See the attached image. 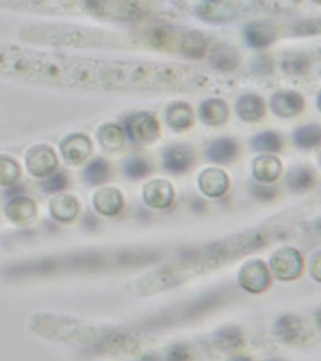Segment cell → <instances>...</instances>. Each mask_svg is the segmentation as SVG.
Here are the masks:
<instances>
[{"mask_svg":"<svg viewBox=\"0 0 321 361\" xmlns=\"http://www.w3.org/2000/svg\"><path fill=\"white\" fill-rule=\"evenodd\" d=\"M229 115V107L221 99H207L200 107V118L207 126H221Z\"/></svg>","mask_w":321,"mask_h":361,"instance_id":"d6986e66","label":"cell"},{"mask_svg":"<svg viewBox=\"0 0 321 361\" xmlns=\"http://www.w3.org/2000/svg\"><path fill=\"white\" fill-rule=\"evenodd\" d=\"M67 182H68L67 176L63 172H61V173H56V175L50 176L48 179H45L42 186H43L44 190L47 191V192H52L53 193V192H59L63 189H66Z\"/></svg>","mask_w":321,"mask_h":361,"instance_id":"d6a6232c","label":"cell"},{"mask_svg":"<svg viewBox=\"0 0 321 361\" xmlns=\"http://www.w3.org/2000/svg\"><path fill=\"white\" fill-rule=\"evenodd\" d=\"M229 177L220 168H206L198 176V187L204 196L217 198L229 190Z\"/></svg>","mask_w":321,"mask_h":361,"instance_id":"8fae6325","label":"cell"},{"mask_svg":"<svg viewBox=\"0 0 321 361\" xmlns=\"http://www.w3.org/2000/svg\"><path fill=\"white\" fill-rule=\"evenodd\" d=\"M278 28L271 22H253L246 25L244 36L246 43L253 48H265L278 37Z\"/></svg>","mask_w":321,"mask_h":361,"instance_id":"7c38bea8","label":"cell"},{"mask_svg":"<svg viewBox=\"0 0 321 361\" xmlns=\"http://www.w3.org/2000/svg\"><path fill=\"white\" fill-rule=\"evenodd\" d=\"M27 168L36 177H47L56 171L57 156L48 146L31 148L27 154Z\"/></svg>","mask_w":321,"mask_h":361,"instance_id":"ba28073f","label":"cell"},{"mask_svg":"<svg viewBox=\"0 0 321 361\" xmlns=\"http://www.w3.org/2000/svg\"><path fill=\"white\" fill-rule=\"evenodd\" d=\"M143 201L155 209L170 207L174 198L172 184L166 179H152L143 187Z\"/></svg>","mask_w":321,"mask_h":361,"instance_id":"9c48e42d","label":"cell"},{"mask_svg":"<svg viewBox=\"0 0 321 361\" xmlns=\"http://www.w3.org/2000/svg\"><path fill=\"white\" fill-rule=\"evenodd\" d=\"M236 113L245 122H257L265 115L264 101L255 94H245L236 103Z\"/></svg>","mask_w":321,"mask_h":361,"instance_id":"ac0fdd59","label":"cell"},{"mask_svg":"<svg viewBox=\"0 0 321 361\" xmlns=\"http://www.w3.org/2000/svg\"><path fill=\"white\" fill-rule=\"evenodd\" d=\"M36 205L31 198L27 197H17L10 201L6 207V212L9 217L18 222H28L36 216Z\"/></svg>","mask_w":321,"mask_h":361,"instance_id":"484cf974","label":"cell"},{"mask_svg":"<svg viewBox=\"0 0 321 361\" xmlns=\"http://www.w3.org/2000/svg\"><path fill=\"white\" fill-rule=\"evenodd\" d=\"M19 176V165L14 159L0 157V184H12Z\"/></svg>","mask_w":321,"mask_h":361,"instance_id":"1f68e13d","label":"cell"},{"mask_svg":"<svg viewBox=\"0 0 321 361\" xmlns=\"http://www.w3.org/2000/svg\"><path fill=\"white\" fill-rule=\"evenodd\" d=\"M294 1H200L192 4L198 18L209 23H230L244 15L257 13H284L292 10Z\"/></svg>","mask_w":321,"mask_h":361,"instance_id":"7a4b0ae2","label":"cell"},{"mask_svg":"<svg viewBox=\"0 0 321 361\" xmlns=\"http://www.w3.org/2000/svg\"><path fill=\"white\" fill-rule=\"evenodd\" d=\"M185 29H177L168 25H156L144 31L143 42L154 50L179 53Z\"/></svg>","mask_w":321,"mask_h":361,"instance_id":"5b68a950","label":"cell"},{"mask_svg":"<svg viewBox=\"0 0 321 361\" xmlns=\"http://www.w3.org/2000/svg\"><path fill=\"white\" fill-rule=\"evenodd\" d=\"M304 105L303 96L291 91L276 93L271 99L272 112L281 118L297 116L303 112Z\"/></svg>","mask_w":321,"mask_h":361,"instance_id":"4fadbf2b","label":"cell"},{"mask_svg":"<svg viewBox=\"0 0 321 361\" xmlns=\"http://www.w3.org/2000/svg\"><path fill=\"white\" fill-rule=\"evenodd\" d=\"M193 162L191 149L184 145H174L167 148L163 154V167L165 170L174 175L184 173L191 167Z\"/></svg>","mask_w":321,"mask_h":361,"instance_id":"2e32d148","label":"cell"},{"mask_svg":"<svg viewBox=\"0 0 321 361\" xmlns=\"http://www.w3.org/2000/svg\"><path fill=\"white\" fill-rule=\"evenodd\" d=\"M283 69L290 75H301L306 73L310 67L309 58L303 53H289L283 59Z\"/></svg>","mask_w":321,"mask_h":361,"instance_id":"f546056e","label":"cell"},{"mask_svg":"<svg viewBox=\"0 0 321 361\" xmlns=\"http://www.w3.org/2000/svg\"><path fill=\"white\" fill-rule=\"evenodd\" d=\"M235 361H248V360H245V359H239V360H235Z\"/></svg>","mask_w":321,"mask_h":361,"instance_id":"d590c367","label":"cell"},{"mask_svg":"<svg viewBox=\"0 0 321 361\" xmlns=\"http://www.w3.org/2000/svg\"><path fill=\"white\" fill-rule=\"evenodd\" d=\"M283 171V163L280 159L271 154H262L255 159L253 163V175L256 181L261 184L275 182Z\"/></svg>","mask_w":321,"mask_h":361,"instance_id":"9a60e30c","label":"cell"},{"mask_svg":"<svg viewBox=\"0 0 321 361\" xmlns=\"http://www.w3.org/2000/svg\"><path fill=\"white\" fill-rule=\"evenodd\" d=\"M152 4L144 1H75L73 14L91 15L114 22H130L147 17Z\"/></svg>","mask_w":321,"mask_h":361,"instance_id":"3957f363","label":"cell"},{"mask_svg":"<svg viewBox=\"0 0 321 361\" xmlns=\"http://www.w3.org/2000/svg\"><path fill=\"white\" fill-rule=\"evenodd\" d=\"M320 31V20L319 19H314V20H304V22H299L295 27H294V31H297V34H318Z\"/></svg>","mask_w":321,"mask_h":361,"instance_id":"e575fe53","label":"cell"},{"mask_svg":"<svg viewBox=\"0 0 321 361\" xmlns=\"http://www.w3.org/2000/svg\"><path fill=\"white\" fill-rule=\"evenodd\" d=\"M211 67L220 72H232L235 71L239 61L240 55L234 47L229 44H217L210 52L209 57Z\"/></svg>","mask_w":321,"mask_h":361,"instance_id":"e0dca14e","label":"cell"},{"mask_svg":"<svg viewBox=\"0 0 321 361\" xmlns=\"http://www.w3.org/2000/svg\"><path fill=\"white\" fill-rule=\"evenodd\" d=\"M22 38H24L28 42L54 47L94 48L110 44V37L105 31L75 25H28L23 28Z\"/></svg>","mask_w":321,"mask_h":361,"instance_id":"6da1fadb","label":"cell"},{"mask_svg":"<svg viewBox=\"0 0 321 361\" xmlns=\"http://www.w3.org/2000/svg\"><path fill=\"white\" fill-rule=\"evenodd\" d=\"M251 193L256 198H259V200L270 201V200H274L275 196H276L278 189L262 184H251Z\"/></svg>","mask_w":321,"mask_h":361,"instance_id":"836d02e7","label":"cell"},{"mask_svg":"<svg viewBox=\"0 0 321 361\" xmlns=\"http://www.w3.org/2000/svg\"><path fill=\"white\" fill-rule=\"evenodd\" d=\"M207 48H209V42L202 33L185 29L179 54H184L192 59H200L207 52Z\"/></svg>","mask_w":321,"mask_h":361,"instance_id":"44dd1931","label":"cell"},{"mask_svg":"<svg viewBox=\"0 0 321 361\" xmlns=\"http://www.w3.org/2000/svg\"><path fill=\"white\" fill-rule=\"evenodd\" d=\"M50 211L56 220L70 222L80 212V203L75 197L70 195H59L52 200Z\"/></svg>","mask_w":321,"mask_h":361,"instance_id":"7402d4cb","label":"cell"},{"mask_svg":"<svg viewBox=\"0 0 321 361\" xmlns=\"http://www.w3.org/2000/svg\"><path fill=\"white\" fill-rule=\"evenodd\" d=\"M110 177V165L103 159H97L92 163L87 165L84 170V178L87 184L98 186L103 184Z\"/></svg>","mask_w":321,"mask_h":361,"instance_id":"83f0119b","label":"cell"},{"mask_svg":"<svg viewBox=\"0 0 321 361\" xmlns=\"http://www.w3.org/2000/svg\"><path fill=\"white\" fill-rule=\"evenodd\" d=\"M240 285L250 293H261L270 285V272L260 260L248 261L240 270Z\"/></svg>","mask_w":321,"mask_h":361,"instance_id":"52a82bcc","label":"cell"},{"mask_svg":"<svg viewBox=\"0 0 321 361\" xmlns=\"http://www.w3.org/2000/svg\"><path fill=\"white\" fill-rule=\"evenodd\" d=\"M166 121L168 127L173 131H186L190 128L193 123L192 108L184 102H174L167 107Z\"/></svg>","mask_w":321,"mask_h":361,"instance_id":"ffe728a7","label":"cell"},{"mask_svg":"<svg viewBox=\"0 0 321 361\" xmlns=\"http://www.w3.org/2000/svg\"><path fill=\"white\" fill-rule=\"evenodd\" d=\"M99 143L102 147L105 148L107 151H118L121 149L124 143V131L121 127H118L117 124L113 123H107L105 126H102L98 131Z\"/></svg>","mask_w":321,"mask_h":361,"instance_id":"d4e9b609","label":"cell"},{"mask_svg":"<svg viewBox=\"0 0 321 361\" xmlns=\"http://www.w3.org/2000/svg\"><path fill=\"white\" fill-rule=\"evenodd\" d=\"M253 148L257 152H270L275 154L281 149V138L278 133L267 131L255 135L251 141Z\"/></svg>","mask_w":321,"mask_h":361,"instance_id":"f1b7e54d","label":"cell"},{"mask_svg":"<svg viewBox=\"0 0 321 361\" xmlns=\"http://www.w3.org/2000/svg\"><path fill=\"white\" fill-rule=\"evenodd\" d=\"M286 184L294 192H305L315 184V175L308 167H297L288 173Z\"/></svg>","mask_w":321,"mask_h":361,"instance_id":"cb8c5ba5","label":"cell"},{"mask_svg":"<svg viewBox=\"0 0 321 361\" xmlns=\"http://www.w3.org/2000/svg\"><path fill=\"white\" fill-rule=\"evenodd\" d=\"M321 138V131L316 124H308L297 129L294 133V142L299 148L309 149L319 145Z\"/></svg>","mask_w":321,"mask_h":361,"instance_id":"4316f807","label":"cell"},{"mask_svg":"<svg viewBox=\"0 0 321 361\" xmlns=\"http://www.w3.org/2000/svg\"><path fill=\"white\" fill-rule=\"evenodd\" d=\"M93 205L99 214L116 216L124 208V196L114 187H105L94 193Z\"/></svg>","mask_w":321,"mask_h":361,"instance_id":"5bb4252c","label":"cell"},{"mask_svg":"<svg viewBox=\"0 0 321 361\" xmlns=\"http://www.w3.org/2000/svg\"><path fill=\"white\" fill-rule=\"evenodd\" d=\"M271 270L280 280H294L303 270L301 255L294 249H281L271 258Z\"/></svg>","mask_w":321,"mask_h":361,"instance_id":"8992f818","label":"cell"},{"mask_svg":"<svg viewBox=\"0 0 321 361\" xmlns=\"http://www.w3.org/2000/svg\"><path fill=\"white\" fill-rule=\"evenodd\" d=\"M151 172V165L149 162L141 157H132L127 159L124 163V173L128 178L132 179H140L146 177Z\"/></svg>","mask_w":321,"mask_h":361,"instance_id":"4dcf8cb0","label":"cell"},{"mask_svg":"<svg viewBox=\"0 0 321 361\" xmlns=\"http://www.w3.org/2000/svg\"><path fill=\"white\" fill-rule=\"evenodd\" d=\"M239 154V146L231 138H220L212 142L207 151L206 157L216 163H227L235 159Z\"/></svg>","mask_w":321,"mask_h":361,"instance_id":"603a6c76","label":"cell"},{"mask_svg":"<svg viewBox=\"0 0 321 361\" xmlns=\"http://www.w3.org/2000/svg\"><path fill=\"white\" fill-rule=\"evenodd\" d=\"M126 135L138 146H147L158 138L160 124L155 117L146 112H138L128 117L124 122Z\"/></svg>","mask_w":321,"mask_h":361,"instance_id":"277c9868","label":"cell"},{"mask_svg":"<svg viewBox=\"0 0 321 361\" xmlns=\"http://www.w3.org/2000/svg\"><path fill=\"white\" fill-rule=\"evenodd\" d=\"M63 159L69 165H80L92 152V142L84 135H70L64 138L61 145Z\"/></svg>","mask_w":321,"mask_h":361,"instance_id":"30bf717a","label":"cell"}]
</instances>
